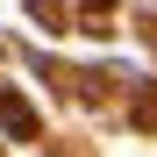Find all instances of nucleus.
Wrapping results in <instances>:
<instances>
[{
    "label": "nucleus",
    "mask_w": 157,
    "mask_h": 157,
    "mask_svg": "<svg viewBox=\"0 0 157 157\" xmlns=\"http://www.w3.org/2000/svg\"><path fill=\"white\" fill-rule=\"evenodd\" d=\"M0 121H7V136H14V143H29V136H36V114L21 107L14 93H0Z\"/></svg>",
    "instance_id": "nucleus-1"
},
{
    "label": "nucleus",
    "mask_w": 157,
    "mask_h": 157,
    "mask_svg": "<svg viewBox=\"0 0 157 157\" xmlns=\"http://www.w3.org/2000/svg\"><path fill=\"white\" fill-rule=\"evenodd\" d=\"M86 7H107V0H86Z\"/></svg>",
    "instance_id": "nucleus-2"
}]
</instances>
